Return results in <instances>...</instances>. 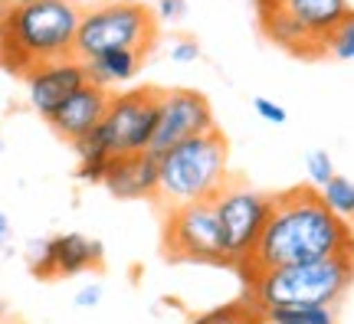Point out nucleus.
<instances>
[{
  "label": "nucleus",
  "mask_w": 354,
  "mask_h": 324,
  "mask_svg": "<svg viewBox=\"0 0 354 324\" xmlns=\"http://www.w3.org/2000/svg\"><path fill=\"white\" fill-rule=\"evenodd\" d=\"M158 161H161V184L154 203L165 213L214 200L230 184V148L220 131L180 141L167 148Z\"/></svg>",
  "instance_id": "20e7f679"
},
{
  "label": "nucleus",
  "mask_w": 354,
  "mask_h": 324,
  "mask_svg": "<svg viewBox=\"0 0 354 324\" xmlns=\"http://www.w3.org/2000/svg\"><path fill=\"white\" fill-rule=\"evenodd\" d=\"M109 99H112V95H109L105 88L86 82V86L79 88V92H73L46 122H50V128L63 137V141L76 144V141H82V137L92 135V131L102 125V118L109 112Z\"/></svg>",
  "instance_id": "f8f14e48"
},
{
  "label": "nucleus",
  "mask_w": 354,
  "mask_h": 324,
  "mask_svg": "<svg viewBox=\"0 0 354 324\" xmlns=\"http://www.w3.org/2000/svg\"><path fill=\"white\" fill-rule=\"evenodd\" d=\"M82 7L76 0H0V63L17 75H30L46 63L69 59L76 50Z\"/></svg>",
  "instance_id": "f03ea898"
},
{
  "label": "nucleus",
  "mask_w": 354,
  "mask_h": 324,
  "mask_svg": "<svg viewBox=\"0 0 354 324\" xmlns=\"http://www.w3.org/2000/svg\"><path fill=\"white\" fill-rule=\"evenodd\" d=\"M161 242H165L167 259L203 262V265H230L223 233H220V223H216L214 200L167 210Z\"/></svg>",
  "instance_id": "6e6552de"
},
{
  "label": "nucleus",
  "mask_w": 354,
  "mask_h": 324,
  "mask_svg": "<svg viewBox=\"0 0 354 324\" xmlns=\"http://www.w3.org/2000/svg\"><path fill=\"white\" fill-rule=\"evenodd\" d=\"M10 3H33V0H10Z\"/></svg>",
  "instance_id": "bb28decb"
},
{
  "label": "nucleus",
  "mask_w": 354,
  "mask_h": 324,
  "mask_svg": "<svg viewBox=\"0 0 354 324\" xmlns=\"http://www.w3.org/2000/svg\"><path fill=\"white\" fill-rule=\"evenodd\" d=\"M269 324H338V312L328 305H292L263 314Z\"/></svg>",
  "instance_id": "f3484780"
},
{
  "label": "nucleus",
  "mask_w": 354,
  "mask_h": 324,
  "mask_svg": "<svg viewBox=\"0 0 354 324\" xmlns=\"http://www.w3.org/2000/svg\"><path fill=\"white\" fill-rule=\"evenodd\" d=\"M354 285V252L318 262L279 265L246 278V305L256 314L292 305H328L335 308Z\"/></svg>",
  "instance_id": "7ed1b4c3"
},
{
  "label": "nucleus",
  "mask_w": 354,
  "mask_h": 324,
  "mask_svg": "<svg viewBox=\"0 0 354 324\" xmlns=\"http://www.w3.org/2000/svg\"><path fill=\"white\" fill-rule=\"evenodd\" d=\"M141 59H145V53H138V50L99 53V56L86 59V75L92 86H99L109 92L112 86H128V82L141 73Z\"/></svg>",
  "instance_id": "2eb2a0df"
},
{
  "label": "nucleus",
  "mask_w": 354,
  "mask_h": 324,
  "mask_svg": "<svg viewBox=\"0 0 354 324\" xmlns=\"http://www.w3.org/2000/svg\"><path fill=\"white\" fill-rule=\"evenodd\" d=\"M318 197H322V203H325L342 223L354 226V180L351 177L335 174L325 187L318 190Z\"/></svg>",
  "instance_id": "dca6fc26"
},
{
  "label": "nucleus",
  "mask_w": 354,
  "mask_h": 324,
  "mask_svg": "<svg viewBox=\"0 0 354 324\" xmlns=\"http://www.w3.org/2000/svg\"><path fill=\"white\" fill-rule=\"evenodd\" d=\"M348 252H354V226L342 223L322 203L318 190L305 184L272 197L269 223L243 278H253L256 272L279 269V265L318 262L331 256H348Z\"/></svg>",
  "instance_id": "f257e3e1"
},
{
  "label": "nucleus",
  "mask_w": 354,
  "mask_h": 324,
  "mask_svg": "<svg viewBox=\"0 0 354 324\" xmlns=\"http://www.w3.org/2000/svg\"><path fill=\"white\" fill-rule=\"evenodd\" d=\"M102 262V242L86 239L82 233H63L50 239L46 262L39 265V278H56V275H79L86 269H95Z\"/></svg>",
  "instance_id": "4468645a"
},
{
  "label": "nucleus",
  "mask_w": 354,
  "mask_h": 324,
  "mask_svg": "<svg viewBox=\"0 0 354 324\" xmlns=\"http://www.w3.org/2000/svg\"><path fill=\"white\" fill-rule=\"evenodd\" d=\"M161 184V161L151 151L128 154V158H112L109 174L102 187L118 200H154Z\"/></svg>",
  "instance_id": "ddd939ff"
},
{
  "label": "nucleus",
  "mask_w": 354,
  "mask_h": 324,
  "mask_svg": "<svg viewBox=\"0 0 354 324\" xmlns=\"http://www.w3.org/2000/svg\"><path fill=\"white\" fill-rule=\"evenodd\" d=\"M253 108H256V115L263 118V122H269V125H286V118H289V112L279 105V102H272V99H253Z\"/></svg>",
  "instance_id": "412c9836"
},
{
  "label": "nucleus",
  "mask_w": 354,
  "mask_h": 324,
  "mask_svg": "<svg viewBox=\"0 0 354 324\" xmlns=\"http://www.w3.org/2000/svg\"><path fill=\"white\" fill-rule=\"evenodd\" d=\"M154 17L151 10L138 3V0H125V3H95L82 10L76 33V59H92L99 53L112 50H138L148 53L154 43Z\"/></svg>",
  "instance_id": "39448f33"
},
{
  "label": "nucleus",
  "mask_w": 354,
  "mask_h": 324,
  "mask_svg": "<svg viewBox=\"0 0 354 324\" xmlns=\"http://www.w3.org/2000/svg\"><path fill=\"white\" fill-rule=\"evenodd\" d=\"M259 10L282 13L325 53V43L351 13V3L348 0H259Z\"/></svg>",
  "instance_id": "9b49d317"
},
{
  "label": "nucleus",
  "mask_w": 354,
  "mask_h": 324,
  "mask_svg": "<svg viewBox=\"0 0 354 324\" xmlns=\"http://www.w3.org/2000/svg\"><path fill=\"white\" fill-rule=\"evenodd\" d=\"M154 128H158V92L131 88L109 99V112L102 125L86 137L95 141L109 158H128V154L151 151Z\"/></svg>",
  "instance_id": "0eeeda50"
},
{
  "label": "nucleus",
  "mask_w": 354,
  "mask_h": 324,
  "mask_svg": "<svg viewBox=\"0 0 354 324\" xmlns=\"http://www.w3.org/2000/svg\"><path fill=\"white\" fill-rule=\"evenodd\" d=\"M158 17L161 20H180V17H187V0H158Z\"/></svg>",
  "instance_id": "5701e85b"
},
{
  "label": "nucleus",
  "mask_w": 354,
  "mask_h": 324,
  "mask_svg": "<svg viewBox=\"0 0 354 324\" xmlns=\"http://www.w3.org/2000/svg\"><path fill=\"white\" fill-rule=\"evenodd\" d=\"M86 82H88L86 63L76 59V56H69V59H59V63L39 66V69H33V73L26 75V99L33 105V112L50 118Z\"/></svg>",
  "instance_id": "9d476101"
},
{
  "label": "nucleus",
  "mask_w": 354,
  "mask_h": 324,
  "mask_svg": "<svg viewBox=\"0 0 354 324\" xmlns=\"http://www.w3.org/2000/svg\"><path fill=\"white\" fill-rule=\"evenodd\" d=\"M325 53H328V56H335V59H342V63H354V10L344 17L342 26H338V30L328 37Z\"/></svg>",
  "instance_id": "a211bd4d"
},
{
  "label": "nucleus",
  "mask_w": 354,
  "mask_h": 324,
  "mask_svg": "<svg viewBox=\"0 0 354 324\" xmlns=\"http://www.w3.org/2000/svg\"><path fill=\"white\" fill-rule=\"evenodd\" d=\"M256 318V312L246 305V298L236 301V305H223V308H214V312L201 314L194 324H250Z\"/></svg>",
  "instance_id": "aec40b11"
},
{
  "label": "nucleus",
  "mask_w": 354,
  "mask_h": 324,
  "mask_svg": "<svg viewBox=\"0 0 354 324\" xmlns=\"http://www.w3.org/2000/svg\"><path fill=\"white\" fill-rule=\"evenodd\" d=\"M171 59L174 63H197L201 59V46L194 39H177L174 46H171Z\"/></svg>",
  "instance_id": "4be33fe9"
},
{
  "label": "nucleus",
  "mask_w": 354,
  "mask_h": 324,
  "mask_svg": "<svg viewBox=\"0 0 354 324\" xmlns=\"http://www.w3.org/2000/svg\"><path fill=\"white\" fill-rule=\"evenodd\" d=\"M216 223L223 233V246H227V259L233 269H240V275L246 272V265L253 259L259 236H263L269 213H272V197L256 187L236 184L230 180L227 187L214 197Z\"/></svg>",
  "instance_id": "423d86ee"
},
{
  "label": "nucleus",
  "mask_w": 354,
  "mask_h": 324,
  "mask_svg": "<svg viewBox=\"0 0 354 324\" xmlns=\"http://www.w3.org/2000/svg\"><path fill=\"white\" fill-rule=\"evenodd\" d=\"M216 131L214 108L207 95L194 92V88H167L158 92V128L151 137V154H165L180 141H190L197 135Z\"/></svg>",
  "instance_id": "1a4fd4ad"
},
{
  "label": "nucleus",
  "mask_w": 354,
  "mask_h": 324,
  "mask_svg": "<svg viewBox=\"0 0 354 324\" xmlns=\"http://www.w3.org/2000/svg\"><path fill=\"white\" fill-rule=\"evenodd\" d=\"M10 239V220H7V213L0 210V246Z\"/></svg>",
  "instance_id": "393cba45"
},
{
  "label": "nucleus",
  "mask_w": 354,
  "mask_h": 324,
  "mask_svg": "<svg viewBox=\"0 0 354 324\" xmlns=\"http://www.w3.org/2000/svg\"><path fill=\"white\" fill-rule=\"evenodd\" d=\"M102 295H105V292H102V285H95V282H92V285H82L76 292V305L79 308H95L102 301Z\"/></svg>",
  "instance_id": "b1692460"
},
{
  "label": "nucleus",
  "mask_w": 354,
  "mask_h": 324,
  "mask_svg": "<svg viewBox=\"0 0 354 324\" xmlns=\"http://www.w3.org/2000/svg\"><path fill=\"white\" fill-rule=\"evenodd\" d=\"M102 3H125V0H102Z\"/></svg>",
  "instance_id": "a878e982"
},
{
  "label": "nucleus",
  "mask_w": 354,
  "mask_h": 324,
  "mask_svg": "<svg viewBox=\"0 0 354 324\" xmlns=\"http://www.w3.org/2000/svg\"><path fill=\"white\" fill-rule=\"evenodd\" d=\"M305 174H308V187L322 190L338 171H335V161H331L328 151L318 148V151H308V154H305Z\"/></svg>",
  "instance_id": "6ab92c4d"
}]
</instances>
